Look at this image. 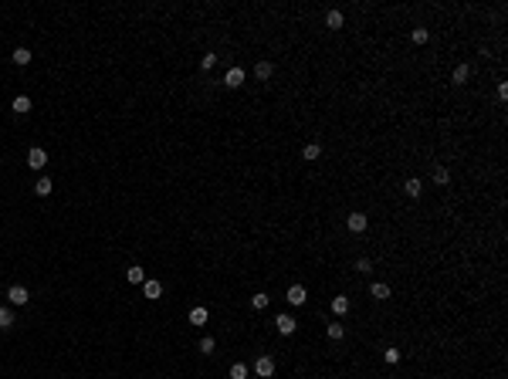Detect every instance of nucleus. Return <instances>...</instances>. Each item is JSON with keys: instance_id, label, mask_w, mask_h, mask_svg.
I'll use <instances>...</instances> for the list:
<instances>
[{"instance_id": "1", "label": "nucleus", "mask_w": 508, "mask_h": 379, "mask_svg": "<svg viewBox=\"0 0 508 379\" xmlns=\"http://www.w3.org/2000/svg\"><path fill=\"white\" fill-rule=\"evenodd\" d=\"M27 166H31V170H44V166H48V152L41 149V146H34V149L27 152Z\"/></svg>"}, {"instance_id": "2", "label": "nucleus", "mask_w": 508, "mask_h": 379, "mask_svg": "<svg viewBox=\"0 0 508 379\" xmlns=\"http://www.w3.org/2000/svg\"><path fill=\"white\" fill-rule=\"evenodd\" d=\"M7 298H10V305H27V298H31V295H27V288H24V284H10V288H7Z\"/></svg>"}, {"instance_id": "3", "label": "nucleus", "mask_w": 508, "mask_h": 379, "mask_svg": "<svg viewBox=\"0 0 508 379\" xmlns=\"http://www.w3.org/2000/svg\"><path fill=\"white\" fill-rule=\"evenodd\" d=\"M254 373H258L261 379H268L271 373H275V359H271V356H258V362H254Z\"/></svg>"}, {"instance_id": "4", "label": "nucleus", "mask_w": 508, "mask_h": 379, "mask_svg": "<svg viewBox=\"0 0 508 379\" xmlns=\"http://www.w3.org/2000/svg\"><path fill=\"white\" fill-rule=\"evenodd\" d=\"M285 298H288V305H305V302H308V291H305L301 284H291Z\"/></svg>"}, {"instance_id": "5", "label": "nucleus", "mask_w": 508, "mask_h": 379, "mask_svg": "<svg viewBox=\"0 0 508 379\" xmlns=\"http://www.w3.org/2000/svg\"><path fill=\"white\" fill-rule=\"evenodd\" d=\"M224 85L227 88H241V85H244V68H230V71L224 75Z\"/></svg>"}, {"instance_id": "6", "label": "nucleus", "mask_w": 508, "mask_h": 379, "mask_svg": "<svg viewBox=\"0 0 508 379\" xmlns=\"http://www.w3.org/2000/svg\"><path fill=\"white\" fill-rule=\"evenodd\" d=\"M275 325H278V332H282V335H291V332L298 328V322H295L291 315H278V318H275Z\"/></svg>"}, {"instance_id": "7", "label": "nucleus", "mask_w": 508, "mask_h": 379, "mask_svg": "<svg viewBox=\"0 0 508 379\" xmlns=\"http://www.w3.org/2000/svg\"><path fill=\"white\" fill-rule=\"evenodd\" d=\"M346 227L353 230V234H363V230H366V213H349Z\"/></svg>"}, {"instance_id": "8", "label": "nucleus", "mask_w": 508, "mask_h": 379, "mask_svg": "<svg viewBox=\"0 0 508 379\" xmlns=\"http://www.w3.org/2000/svg\"><path fill=\"white\" fill-rule=\"evenodd\" d=\"M126 281H129V284H143V281H146V271H143L139 264H132L129 271H126Z\"/></svg>"}, {"instance_id": "9", "label": "nucleus", "mask_w": 508, "mask_h": 379, "mask_svg": "<svg viewBox=\"0 0 508 379\" xmlns=\"http://www.w3.org/2000/svg\"><path fill=\"white\" fill-rule=\"evenodd\" d=\"M143 291H146V298H159V295H163V284L146 278V281H143Z\"/></svg>"}, {"instance_id": "10", "label": "nucleus", "mask_w": 508, "mask_h": 379, "mask_svg": "<svg viewBox=\"0 0 508 379\" xmlns=\"http://www.w3.org/2000/svg\"><path fill=\"white\" fill-rule=\"evenodd\" d=\"M254 78H258V81H268V78H271V61H258V64H254Z\"/></svg>"}, {"instance_id": "11", "label": "nucleus", "mask_w": 508, "mask_h": 379, "mask_svg": "<svg viewBox=\"0 0 508 379\" xmlns=\"http://www.w3.org/2000/svg\"><path fill=\"white\" fill-rule=\"evenodd\" d=\"M369 295H373V298H379V302H383V298H390V284H383V281L369 284Z\"/></svg>"}, {"instance_id": "12", "label": "nucleus", "mask_w": 508, "mask_h": 379, "mask_svg": "<svg viewBox=\"0 0 508 379\" xmlns=\"http://www.w3.org/2000/svg\"><path fill=\"white\" fill-rule=\"evenodd\" d=\"M14 112H17V115L31 112V98H27V95H17V98H14Z\"/></svg>"}, {"instance_id": "13", "label": "nucleus", "mask_w": 508, "mask_h": 379, "mask_svg": "<svg viewBox=\"0 0 508 379\" xmlns=\"http://www.w3.org/2000/svg\"><path fill=\"white\" fill-rule=\"evenodd\" d=\"M319 156H322V146H315V142H308V146L301 149V159H308V163H315Z\"/></svg>"}, {"instance_id": "14", "label": "nucleus", "mask_w": 508, "mask_h": 379, "mask_svg": "<svg viewBox=\"0 0 508 379\" xmlns=\"http://www.w3.org/2000/svg\"><path fill=\"white\" fill-rule=\"evenodd\" d=\"M51 190H55V183H51V180H48V176H41L38 183H34V193H38V196H48V193H51Z\"/></svg>"}, {"instance_id": "15", "label": "nucleus", "mask_w": 508, "mask_h": 379, "mask_svg": "<svg viewBox=\"0 0 508 379\" xmlns=\"http://www.w3.org/2000/svg\"><path fill=\"white\" fill-rule=\"evenodd\" d=\"M332 312H336V315H346V312H349V298H346V295H336V298H332Z\"/></svg>"}, {"instance_id": "16", "label": "nucleus", "mask_w": 508, "mask_h": 379, "mask_svg": "<svg viewBox=\"0 0 508 379\" xmlns=\"http://www.w3.org/2000/svg\"><path fill=\"white\" fill-rule=\"evenodd\" d=\"M207 318H210L207 308H190V322L193 325H207Z\"/></svg>"}, {"instance_id": "17", "label": "nucleus", "mask_w": 508, "mask_h": 379, "mask_svg": "<svg viewBox=\"0 0 508 379\" xmlns=\"http://www.w3.org/2000/svg\"><path fill=\"white\" fill-rule=\"evenodd\" d=\"M10 58H14V64H20V68H24V64H31V51H27V48H17Z\"/></svg>"}, {"instance_id": "18", "label": "nucleus", "mask_w": 508, "mask_h": 379, "mask_svg": "<svg viewBox=\"0 0 508 379\" xmlns=\"http://www.w3.org/2000/svg\"><path fill=\"white\" fill-rule=\"evenodd\" d=\"M468 75H471L468 64H457V68H454V85H464V81H468Z\"/></svg>"}, {"instance_id": "19", "label": "nucleus", "mask_w": 508, "mask_h": 379, "mask_svg": "<svg viewBox=\"0 0 508 379\" xmlns=\"http://www.w3.org/2000/svg\"><path fill=\"white\" fill-rule=\"evenodd\" d=\"M325 24H329L332 31H339V27H342V14H339V10H329V14H325Z\"/></svg>"}, {"instance_id": "20", "label": "nucleus", "mask_w": 508, "mask_h": 379, "mask_svg": "<svg viewBox=\"0 0 508 379\" xmlns=\"http://www.w3.org/2000/svg\"><path fill=\"white\" fill-rule=\"evenodd\" d=\"M10 325H14V312L0 305V328H10Z\"/></svg>"}, {"instance_id": "21", "label": "nucleus", "mask_w": 508, "mask_h": 379, "mask_svg": "<svg viewBox=\"0 0 508 379\" xmlns=\"http://www.w3.org/2000/svg\"><path fill=\"white\" fill-rule=\"evenodd\" d=\"M410 38H414V44H427V41H431V31H427V27H417Z\"/></svg>"}, {"instance_id": "22", "label": "nucleus", "mask_w": 508, "mask_h": 379, "mask_svg": "<svg viewBox=\"0 0 508 379\" xmlns=\"http://www.w3.org/2000/svg\"><path fill=\"white\" fill-rule=\"evenodd\" d=\"M230 379H247V366H244V362H234V366H230Z\"/></svg>"}, {"instance_id": "23", "label": "nucleus", "mask_w": 508, "mask_h": 379, "mask_svg": "<svg viewBox=\"0 0 508 379\" xmlns=\"http://www.w3.org/2000/svg\"><path fill=\"white\" fill-rule=\"evenodd\" d=\"M325 332H329V339H332V342H339V339H342V335H346V328H342V325H339V322H332V325H329V328H325Z\"/></svg>"}, {"instance_id": "24", "label": "nucleus", "mask_w": 508, "mask_h": 379, "mask_svg": "<svg viewBox=\"0 0 508 379\" xmlns=\"http://www.w3.org/2000/svg\"><path fill=\"white\" fill-rule=\"evenodd\" d=\"M403 190H407V196H420V190H424V187H420V180H414V176H410Z\"/></svg>"}, {"instance_id": "25", "label": "nucleus", "mask_w": 508, "mask_h": 379, "mask_svg": "<svg viewBox=\"0 0 508 379\" xmlns=\"http://www.w3.org/2000/svg\"><path fill=\"white\" fill-rule=\"evenodd\" d=\"M214 349H217V342L210 339V335H204V339H200V352H204V356H210Z\"/></svg>"}, {"instance_id": "26", "label": "nucleus", "mask_w": 508, "mask_h": 379, "mask_svg": "<svg viewBox=\"0 0 508 379\" xmlns=\"http://www.w3.org/2000/svg\"><path fill=\"white\" fill-rule=\"evenodd\" d=\"M447 180H451V173L444 166H434V183H447Z\"/></svg>"}, {"instance_id": "27", "label": "nucleus", "mask_w": 508, "mask_h": 379, "mask_svg": "<svg viewBox=\"0 0 508 379\" xmlns=\"http://www.w3.org/2000/svg\"><path fill=\"white\" fill-rule=\"evenodd\" d=\"M214 64H217V55H204V58H200V68H204V71H210Z\"/></svg>"}, {"instance_id": "28", "label": "nucleus", "mask_w": 508, "mask_h": 379, "mask_svg": "<svg viewBox=\"0 0 508 379\" xmlns=\"http://www.w3.org/2000/svg\"><path fill=\"white\" fill-rule=\"evenodd\" d=\"M251 305H254V308H268V295H264V291H258V295L251 298Z\"/></svg>"}, {"instance_id": "29", "label": "nucleus", "mask_w": 508, "mask_h": 379, "mask_svg": "<svg viewBox=\"0 0 508 379\" xmlns=\"http://www.w3.org/2000/svg\"><path fill=\"white\" fill-rule=\"evenodd\" d=\"M383 359L390 362V366H393V362H400V349H386V352H383Z\"/></svg>"}, {"instance_id": "30", "label": "nucleus", "mask_w": 508, "mask_h": 379, "mask_svg": "<svg viewBox=\"0 0 508 379\" xmlns=\"http://www.w3.org/2000/svg\"><path fill=\"white\" fill-rule=\"evenodd\" d=\"M369 267H373V264H369V257H359V261H356V271H363V274H366Z\"/></svg>"}]
</instances>
